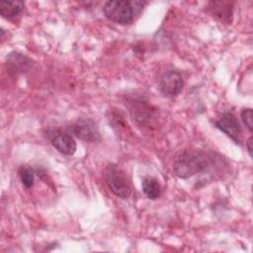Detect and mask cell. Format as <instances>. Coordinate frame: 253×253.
Segmentation results:
<instances>
[{
  "instance_id": "obj_1",
  "label": "cell",
  "mask_w": 253,
  "mask_h": 253,
  "mask_svg": "<svg viewBox=\"0 0 253 253\" xmlns=\"http://www.w3.org/2000/svg\"><path fill=\"white\" fill-rule=\"evenodd\" d=\"M210 162L211 157L202 150H185L175 160L173 170L179 178L188 179L204 172L210 166Z\"/></svg>"
},
{
  "instance_id": "obj_2",
  "label": "cell",
  "mask_w": 253,
  "mask_h": 253,
  "mask_svg": "<svg viewBox=\"0 0 253 253\" xmlns=\"http://www.w3.org/2000/svg\"><path fill=\"white\" fill-rule=\"evenodd\" d=\"M141 1L114 0L107 1L103 6V13L107 19L121 25L130 24L143 8Z\"/></svg>"
},
{
  "instance_id": "obj_3",
  "label": "cell",
  "mask_w": 253,
  "mask_h": 253,
  "mask_svg": "<svg viewBox=\"0 0 253 253\" xmlns=\"http://www.w3.org/2000/svg\"><path fill=\"white\" fill-rule=\"evenodd\" d=\"M105 182L110 191L121 199H127L131 194V188L126 174L119 166L110 164L104 171Z\"/></svg>"
},
{
  "instance_id": "obj_4",
  "label": "cell",
  "mask_w": 253,
  "mask_h": 253,
  "mask_svg": "<svg viewBox=\"0 0 253 253\" xmlns=\"http://www.w3.org/2000/svg\"><path fill=\"white\" fill-rule=\"evenodd\" d=\"M70 130L76 137L87 142H97L101 139L97 125L90 119H79L70 126Z\"/></svg>"
},
{
  "instance_id": "obj_5",
  "label": "cell",
  "mask_w": 253,
  "mask_h": 253,
  "mask_svg": "<svg viewBox=\"0 0 253 253\" xmlns=\"http://www.w3.org/2000/svg\"><path fill=\"white\" fill-rule=\"evenodd\" d=\"M48 139L52 146L64 155H73L76 151V142L67 132L60 129H52L47 132Z\"/></svg>"
},
{
  "instance_id": "obj_6",
  "label": "cell",
  "mask_w": 253,
  "mask_h": 253,
  "mask_svg": "<svg viewBox=\"0 0 253 253\" xmlns=\"http://www.w3.org/2000/svg\"><path fill=\"white\" fill-rule=\"evenodd\" d=\"M184 85L182 74L177 70H168L162 74L159 80V88L165 96H177Z\"/></svg>"
},
{
  "instance_id": "obj_7",
  "label": "cell",
  "mask_w": 253,
  "mask_h": 253,
  "mask_svg": "<svg viewBox=\"0 0 253 253\" xmlns=\"http://www.w3.org/2000/svg\"><path fill=\"white\" fill-rule=\"evenodd\" d=\"M216 128L224 132L235 143L240 144L242 137V129L236 117L231 113H225L215 123Z\"/></svg>"
},
{
  "instance_id": "obj_8",
  "label": "cell",
  "mask_w": 253,
  "mask_h": 253,
  "mask_svg": "<svg viewBox=\"0 0 253 253\" xmlns=\"http://www.w3.org/2000/svg\"><path fill=\"white\" fill-rule=\"evenodd\" d=\"M232 8V3L228 1H211L208 6L211 15L224 24H229L231 22Z\"/></svg>"
},
{
  "instance_id": "obj_9",
  "label": "cell",
  "mask_w": 253,
  "mask_h": 253,
  "mask_svg": "<svg viewBox=\"0 0 253 253\" xmlns=\"http://www.w3.org/2000/svg\"><path fill=\"white\" fill-rule=\"evenodd\" d=\"M128 103L130 105L129 112L136 122L144 124L149 120V118L151 117V107L147 104L146 101L136 99L130 100Z\"/></svg>"
},
{
  "instance_id": "obj_10",
  "label": "cell",
  "mask_w": 253,
  "mask_h": 253,
  "mask_svg": "<svg viewBox=\"0 0 253 253\" xmlns=\"http://www.w3.org/2000/svg\"><path fill=\"white\" fill-rule=\"evenodd\" d=\"M30 65L31 60L19 52H12L7 57V69H9L11 73L17 74L24 72L29 69Z\"/></svg>"
},
{
  "instance_id": "obj_11",
  "label": "cell",
  "mask_w": 253,
  "mask_h": 253,
  "mask_svg": "<svg viewBox=\"0 0 253 253\" xmlns=\"http://www.w3.org/2000/svg\"><path fill=\"white\" fill-rule=\"evenodd\" d=\"M142 191L150 200H156L161 196V187L158 181L153 177H144L141 183Z\"/></svg>"
},
{
  "instance_id": "obj_12",
  "label": "cell",
  "mask_w": 253,
  "mask_h": 253,
  "mask_svg": "<svg viewBox=\"0 0 253 253\" xmlns=\"http://www.w3.org/2000/svg\"><path fill=\"white\" fill-rule=\"evenodd\" d=\"M24 8L22 1H1L0 14L6 19H11L18 16Z\"/></svg>"
},
{
  "instance_id": "obj_13",
  "label": "cell",
  "mask_w": 253,
  "mask_h": 253,
  "mask_svg": "<svg viewBox=\"0 0 253 253\" xmlns=\"http://www.w3.org/2000/svg\"><path fill=\"white\" fill-rule=\"evenodd\" d=\"M19 175L23 185L27 188H31L34 185V172L31 168L22 166L19 170Z\"/></svg>"
},
{
  "instance_id": "obj_14",
  "label": "cell",
  "mask_w": 253,
  "mask_h": 253,
  "mask_svg": "<svg viewBox=\"0 0 253 253\" xmlns=\"http://www.w3.org/2000/svg\"><path fill=\"white\" fill-rule=\"evenodd\" d=\"M241 119L247 128L252 131L253 130V117H252V109L247 108L241 111Z\"/></svg>"
},
{
  "instance_id": "obj_15",
  "label": "cell",
  "mask_w": 253,
  "mask_h": 253,
  "mask_svg": "<svg viewBox=\"0 0 253 253\" xmlns=\"http://www.w3.org/2000/svg\"><path fill=\"white\" fill-rule=\"evenodd\" d=\"M246 147H247V151L249 153V156L252 157V135L248 138V140L246 142Z\"/></svg>"
}]
</instances>
